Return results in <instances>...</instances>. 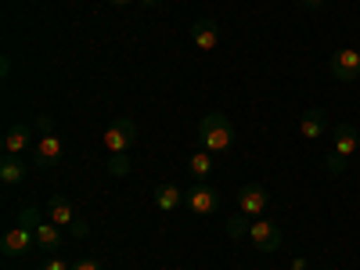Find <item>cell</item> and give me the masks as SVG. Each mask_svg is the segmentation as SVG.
<instances>
[{
    "label": "cell",
    "mask_w": 360,
    "mask_h": 270,
    "mask_svg": "<svg viewBox=\"0 0 360 270\" xmlns=\"http://www.w3.org/2000/svg\"><path fill=\"white\" fill-rule=\"evenodd\" d=\"M198 141H202L205 152H213V155L227 152V148L234 144V127H231V119L220 115V112H209L202 123H198Z\"/></svg>",
    "instance_id": "cell-1"
},
{
    "label": "cell",
    "mask_w": 360,
    "mask_h": 270,
    "mask_svg": "<svg viewBox=\"0 0 360 270\" xmlns=\"http://www.w3.org/2000/svg\"><path fill=\"white\" fill-rule=\"evenodd\" d=\"M249 238H252V245L259 249V252H278L281 249V227L274 224V220H263V217H256L252 220V227H249Z\"/></svg>",
    "instance_id": "cell-2"
},
{
    "label": "cell",
    "mask_w": 360,
    "mask_h": 270,
    "mask_svg": "<svg viewBox=\"0 0 360 270\" xmlns=\"http://www.w3.org/2000/svg\"><path fill=\"white\" fill-rule=\"evenodd\" d=\"M184 205L195 217H209V213H217V205H220V191L209 188V184H195L191 191H184Z\"/></svg>",
    "instance_id": "cell-3"
},
{
    "label": "cell",
    "mask_w": 360,
    "mask_h": 270,
    "mask_svg": "<svg viewBox=\"0 0 360 270\" xmlns=\"http://www.w3.org/2000/svg\"><path fill=\"white\" fill-rule=\"evenodd\" d=\"M137 141V127L130 123V119H115V123L105 130V148L112 155H119V152H130V144Z\"/></svg>",
    "instance_id": "cell-4"
},
{
    "label": "cell",
    "mask_w": 360,
    "mask_h": 270,
    "mask_svg": "<svg viewBox=\"0 0 360 270\" xmlns=\"http://www.w3.org/2000/svg\"><path fill=\"white\" fill-rule=\"evenodd\" d=\"M328 65H332V76H335L339 83H353V79H360V54L349 51V47L335 51Z\"/></svg>",
    "instance_id": "cell-5"
},
{
    "label": "cell",
    "mask_w": 360,
    "mask_h": 270,
    "mask_svg": "<svg viewBox=\"0 0 360 270\" xmlns=\"http://www.w3.org/2000/svg\"><path fill=\"white\" fill-rule=\"evenodd\" d=\"M33 245H37V231L11 227V231L4 234V242H0V252H4V256H25Z\"/></svg>",
    "instance_id": "cell-6"
},
{
    "label": "cell",
    "mask_w": 360,
    "mask_h": 270,
    "mask_svg": "<svg viewBox=\"0 0 360 270\" xmlns=\"http://www.w3.org/2000/svg\"><path fill=\"white\" fill-rule=\"evenodd\" d=\"M191 40H195L198 51H217V47H220V29H217V22H213V18H198V22L191 25Z\"/></svg>",
    "instance_id": "cell-7"
},
{
    "label": "cell",
    "mask_w": 360,
    "mask_h": 270,
    "mask_svg": "<svg viewBox=\"0 0 360 270\" xmlns=\"http://www.w3.org/2000/svg\"><path fill=\"white\" fill-rule=\"evenodd\" d=\"M238 209H242L245 217H259L263 209H266V191L259 188V184H245L242 191H238Z\"/></svg>",
    "instance_id": "cell-8"
},
{
    "label": "cell",
    "mask_w": 360,
    "mask_h": 270,
    "mask_svg": "<svg viewBox=\"0 0 360 270\" xmlns=\"http://www.w3.org/2000/svg\"><path fill=\"white\" fill-rule=\"evenodd\" d=\"M58 159H62V137H54V134H44L37 141V169H51Z\"/></svg>",
    "instance_id": "cell-9"
},
{
    "label": "cell",
    "mask_w": 360,
    "mask_h": 270,
    "mask_svg": "<svg viewBox=\"0 0 360 270\" xmlns=\"http://www.w3.org/2000/svg\"><path fill=\"white\" fill-rule=\"evenodd\" d=\"M324 127H328V115H324V108H307V112H303V119H299V134L310 137V141L324 137Z\"/></svg>",
    "instance_id": "cell-10"
},
{
    "label": "cell",
    "mask_w": 360,
    "mask_h": 270,
    "mask_svg": "<svg viewBox=\"0 0 360 270\" xmlns=\"http://www.w3.org/2000/svg\"><path fill=\"white\" fill-rule=\"evenodd\" d=\"M47 217H51V224H58V227H72L79 217L72 213V205H69V198H62V195H51V202H47Z\"/></svg>",
    "instance_id": "cell-11"
},
{
    "label": "cell",
    "mask_w": 360,
    "mask_h": 270,
    "mask_svg": "<svg viewBox=\"0 0 360 270\" xmlns=\"http://www.w3.org/2000/svg\"><path fill=\"white\" fill-rule=\"evenodd\" d=\"M29 137H33V130H29L25 123L11 127V130L4 134V152H8V155H22L25 148H29Z\"/></svg>",
    "instance_id": "cell-12"
},
{
    "label": "cell",
    "mask_w": 360,
    "mask_h": 270,
    "mask_svg": "<svg viewBox=\"0 0 360 270\" xmlns=\"http://www.w3.org/2000/svg\"><path fill=\"white\" fill-rule=\"evenodd\" d=\"M0 180H4L8 188H18L25 180V166L18 155H4V162H0Z\"/></svg>",
    "instance_id": "cell-13"
},
{
    "label": "cell",
    "mask_w": 360,
    "mask_h": 270,
    "mask_svg": "<svg viewBox=\"0 0 360 270\" xmlns=\"http://www.w3.org/2000/svg\"><path fill=\"white\" fill-rule=\"evenodd\" d=\"M335 152L346 155V159L356 152V127L353 123H339L335 127Z\"/></svg>",
    "instance_id": "cell-14"
},
{
    "label": "cell",
    "mask_w": 360,
    "mask_h": 270,
    "mask_svg": "<svg viewBox=\"0 0 360 270\" xmlns=\"http://www.w3.org/2000/svg\"><path fill=\"white\" fill-rule=\"evenodd\" d=\"M180 202H184V191H180V188H173V184H162V188H155V205L162 209V213L176 209Z\"/></svg>",
    "instance_id": "cell-15"
},
{
    "label": "cell",
    "mask_w": 360,
    "mask_h": 270,
    "mask_svg": "<svg viewBox=\"0 0 360 270\" xmlns=\"http://www.w3.org/2000/svg\"><path fill=\"white\" fill-rule=\"evenodd\" d=\"M37 245H40V249H47V252H54L58 245H62L58 224H51V220H47V224H40V227H37Z\"/></svg>",
    "instance_id": "cell-16"
},
{
    "label": "cell",
    "mask_w": 360,
    "mask_h": 270,
    "mask_svg": "<svg viewBox=\"0 0 360 270\" xmlns=\"http://www.w3.org/2000/svg\"><path fill=\"white\" fill-rule=\"evenodd\" d=\"M249 227H252V217H245V213H234V217L224 220L227 238H249Z\"/></svg>",
    "instance_id": "cell-17"
},
{
    "label": "cell",
    "mask_w": 360,
    "mask_h": 270,
    "mask_svg": "<svg viewBox=\"0 0 360 270\" xmlns=\"http://www.w3.org/2000/svg\"><path fill=\"white\" fill-rule=\"evenodd\" d=\"M188 169H191V176H195V180L209 176V169H213V152H205V148H202V152H195V155H191V162H188Z\"/></svg>",
    "instance_id": "cell-18"
},
{
    "label": "cell",
    "mask_w": 360,
    "mask_h": 270,
    "mask_svg": "<svg viewBox=\"0 0 360 270\" xmlns=\"http://www.w3.org/2000/svg\"><path fill=\"white\" fill-rule=\"evenodd\" d=\"M44 220H40V209L37 205H22V213H18V227H29V231H37Z\"/></svg>",
    "instance_id": "cell-19"
},
{
    "label": "cell",
    "mask_w": 360,
    "mask_h": 270,
    "mask_svg": "<svg viewBox=\"0 0 360 270\" xmlns=\"http://www.w3.org/2000/svg\"><path fill=\"white\" fill-rule=\"evenodd\" d=\"M130 166H134V162H130V155H127V152H119V155H112V159H108V173H112V176H127V173H130Z\"/></svg>",
    "instance_id": "cell-20"
},
{
    "label": "cell",
    "mask_w": 360,
    "mask_h": 270,
    "mask_svg": "<svg viewBox=\"0 0 360 270\" xmlns=\"http://www.w3.org/2000/svg\"><path fill=\"white\" fill-rule=\"evenodd\" d=\"M346 162H349L346 155H339V152H332V155H328V159H324V169H328V173H332V176H339V173L346 169Z\"/></svg>",
    "instance_id": "cell-21"
},
{
    "label": "cell",
    "mask_w": 360,
    "mask_h": 270,
    "mask_svg": "<svg viewBox=\"0 0 360 270\" xmlns=\"http://www.w3.org/2000/svg\"><path fill=\"white\" fill-rule=\"evenodd\" d=\"M40 270H72V266H69L65 259H58V256H54V259H47V263H44Z\"/></svg>",
    "instance_id": "cell-22"
},
{
    "label": "cell",
    "mask_w": 360,
    "mask_h": 270,
    "mask_svg": "<svg viewBox=\"0 0 360 270\" xmlns=\"http://www.w3.org/2000/svg\"><path fill=\"white\" fill-rule=\"evenodd\" d=\"M37 127H40V134H54V119H51V115H40Z\"/></svg>",
    "instance_id": "cell-23"
},
{
    "label": "cell",
    "mask_w": 360,
    "mask_h": 270,
    "mask_svg": "<svg viewBox=\"0 0 360 270\" xmlns=\"http://www.w3.org/2000/svg\"><path fill=\"white\" fill-rule=\"evenodd\" d=\"M86 231H90V227H86L83 220H76V224L69 227V234H72V238H86Z\"/></svg>",
    "instance_id": "cell-24"
},
{
    "label": "cell",
    "mask_w": 360,
    "mask_h": 270,
    "mask_svg": "<svg viewBox=\"0 0 360 270\" xmlns=\"http://www.w3.org/2000/svg\"><path fill=\"white\" fill-rule=\"evenodd\" d=\"M72 270H101V263H94V259H79Z\"/></svg>",
    "instance_id": "cell-25"
},
{
    "label": "cell",
    "mask_w": 360,
    "mask_h": 270,
    "mask_svg": "<svg viewBox=\"0 0 360 270\" xmlns=\"http://www.w3.org/2000/svg\"><path fill=\"white\" fill-rule=\"evenodd\" d=\"M0 72H4V76L11 72V54H4V58H0Z\"/></svg>",
    "instance_id": "cell-26"
},
{
    "label": "cell",
    "mask_w": 360,
    "mask_h": 270,
    "mask_svg": "<svg viewBox=\"0 0 360 270\" xmlns=\"http://www.w3.org/2000/svg\"><path fill=\"white\" fill-rule=\"evenodd\" d=\"M299 4H303V8H321L324 0H299Z\"/></svg>",
    "instance_id": "cell-27"
},
{
    "label": "cell",
    "mask_w": 360,
    "mask_h": 270,
    "mask_svg": "<svg viewBox=\"0 0 360 270\" xmlns=\"http://www.w3.org/2000/svg\"><path fill=\"white\" fill-rule=\"evenodd\" d=\"M141 4H148V8H155V4H162V0H141Z\"/></svg>",
    "instance_id": "cell-28"
},
{
    "label": "cell",
    "mask_w": 360,
    "mask_h": 270,
    "mask_svg": "<svg viewBox=\"0 0 360 270\" xmlns=\"http://www.w3.org/2000/svg\"><path fill=\"white\" fill-rule=\"evenodd\" d=\"M108 4H119V8H123V4H130V0H108Z\"/></svg>",
    "instance_id": "cell-29"
}]
</instances>
